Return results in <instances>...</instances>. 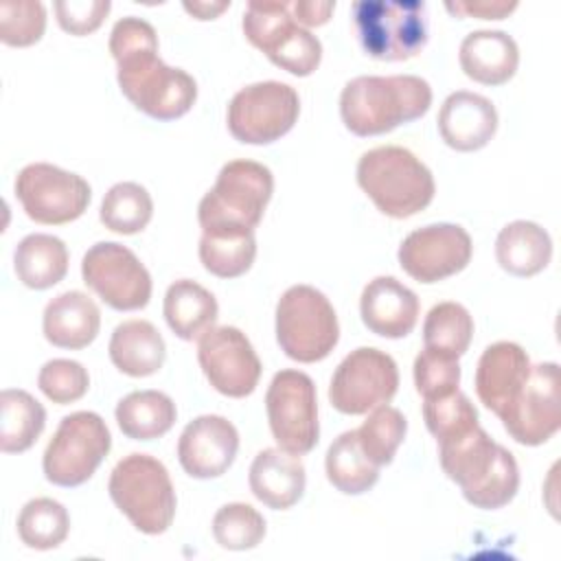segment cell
<instances>
[{
	"label": "cell",
	"instance_id": "6da1fadb",
	"mask_svg": "<svg viewBox=\"0 0 561 561\" xmlns=\"http://www.w3.org/2000/svg\"><path fill=\"white\" fill-rule=\"evenodd\" d=\"M110 53L118 66L121 92L147 116L175 121L193 107L195 79L158 57V35L147 20L121 18L110 33Z\"/></svg>",
	"mask_w": 561,
	"mask_h": 561
},
{
	"label": "cell",
	"instance_id": "7a4b0ae2",
	"mask_svg": "<svg viewBox=\"0 0 561 561\" xmlns=\"http://www.w3.org/2000/svg\"><path fill=\"white\" fill-rule=\"evenodd\" d=\"M438 458L447 478L460 486L465 500L476 508H502L519 489L515 456L480 425L438 443Z\"/></svg>",
	"mask_w": 561,
	"mask_h": 561
},
{
	"label": "cell",
	"instance_id": "3957f363",
	"mask_svg": "<svg viewBox=\"0 0 561 561\" xmlns=\"http://www.w3.org/2000/svg\"><path fill=\"white\" fill-rule=\"evenodd\" d=\"M432 105V88L416 75L351 79L340 96V114L355 136L388 134L421 118Z\"/></svg>",
	"mask_w": 561,
	"mask_h": 561
},
{
	"label": "cell",
	"instance_id": "277c9868",
	"mask_svg": "<svg viewBox=\"0 0 561 561\" xmlns=\"http://www.w3.org/2000/svg\"><path fill=\"white\" fill-rule=\"evenodd\" d=\"M357 184L383 215L394 219L425 210L436 191L432 171L410 149L397 145L362 153Z\"/></svg>",
	"mask_w": 561,
	"mask_h": 561
},
{
	"label": "cell",
	"instance_id": "5b68a950",
	"mask_svg": "<svg viewBox=\"0 0 561 561\" xmlns=\"http://www.w3.org/2000/svg\"><path fill=\"white\" fill-rule=\"evenodd\" d=\"M274 191L272 171L254 160H230L202 197L197 219L204 234L254 232Z\"/></svg>",
	"mask_w": 561,
	"mask_h": 561
},
{
	"label": "cell",
	"instance_id": "8992f818",
	"mask_svg": "<svg viewBox=\"0 0 561 561\" xmlns=\"http://www.w3.org/2000/svg\"><path fill=\"white\" fill-rule=\"evenodd\" d=\"M116 508L145 535H162L175 517V489L167 467L149 454H129L110 473Z\"/></svg>",
	"mask_w": 561,
	"mask_h": 561
},
{
	"label": "cell",
	"instance_id": "52a82bcc",
	"mask_svg": "<svg viewBox=\"0 0 561 561\" xmlns=\"http://www.w3.org/2000/svg\"><path fill=\"white\" fill-rule=\"evenodd\" d=\"M351 13L359 46L379 61L412 59L427 44L425 4L419 0H357Z\"/></svg>",
	"mask_w": 561,
	"mask_h": 561
},
{
	"label": "cell",
	"instance_id": "ba28073f",
	"mask_svg": "<svg viewBox=\"0 0 561 561\" xmlns=\"http://www.w3.org/2000/svg\"><path fill=\"white\" fill-rule=\"evenodd\" d=\"M280 351L300 364L324 359L340 340V324L329 298L311 285L289 287L276 305Z\"/></svg>",
	"mask_w": 561,
	"mask_h": 561
},
{
	"label": "cell",
	"instance_id": "9c48e42d",
	"mask_svg": "<svg viewBox=\"0 0 561 561\" xmlns=\"http://www.w3.org/2000/svg\"><path fill=\"white\" fill-rule=\"evenodd\" d=\"M243 33L274 66L296 77H309L320 66L322 44L294 20L289 2H248Z\"/></svg>",
	"mask_w": 561,
	"mask_h": 561
},
{
	"label": "cell",
	"instance_id": "30bf717a",
	"mask_svg": "<svg viewBox=\"0 0 561 561\" xmlns=\"http://www.w3.org/2000/svg\"><path fill=\"white\" fill-rule=\"evenodd\" d=\"M112 447L105 421L96 412H72L61 419L44 451V476L57 486L88 482Z\"/></svg>",
	"mask_w": 561,
	"mask_h": 561
},
{
	"label": "cell",
	"instance_id": "8fae6325",
	"mask_svg": "<svg viewBox=\"0 0 561 561\" xmlns=\"http://www.w3.org/2000/svg\"><path fill=\"white\" fill-rule=\"evenodd\" d=\"M265 410L276 445L289 454H309L320 438L313 379L294 368L278 370L265 394Z\"/></svg>",
	"mask_w": 561,
	"mask_h": 561
},
{
	"label": "cell",
	"instance_id": "7c38bea8",
	"mask_svg": "<svg viewBox=\"0 0 561 561\" xmlns=\"http://www.w3.org/2000/svg\"><path fill=\"white\" fill-rule=\"evenodd\" d=\"M298 92L283 81H259L241 88L228 105V129L245 145H270L298 121Z\"/></svg>",
	"mask_w": 561,
	"mask_h": 561
},
{
	"label": "cell",
	"instance_id": "4fadbf2b",
	"mask_svg": "<svg viewBox=\"0 0 561 561\" xmlns=\"http://www.w3.org/2000/svg\"><path fill=\"white\" fill-rule=\"evenodd\" d=\"M15 195L28 219L61 226L85 213L92 191L90 184L72 171L48 162H33L18 173Z\"/></svg>",
	"mask_w": 561,
	"mask_h": 561
},
{
	"label": "cell",
	"instance_id": "5bb4252c",
	"mask_svg": "<svg viewBox=\"0 0 561 561\" xmlns=\"http://www.w3.org/2000/svg\"><path fill=\"white\" fill-rule=\"evenodd\" d=\"M399 388L397 362L373 346L351 351L335 368L329 401L342 414H366L388 403Z\"/></svg>",
	"mask_w": 561,
	"mask_h": 561
},
{
	"label": "cell",
	"instance_id": "9a60e30c",
	"mask_svg": "<svg viewBox=\"0 0 561 561\" xmlns=\"http://www.w3.org/2000/svg\"><path fill=\"white\" fill-rule=\"evenodd\" d=\"M83 283L112 309L136 311L151 298V276L138 256L116 243H94L81 261Z\"/></svg>",
	"mask_w": 561,
	"mask_h": 561
},
{
	"label": "cell",
	"instance_id": "2e32d148",
	"mask_svg": "<svg viewBox=\"0 0 561 561\" xmlns=\"http://www.w3.org/2000/svg\"><path fill=\"white\" fill-rule=\"evenodd\" d=\"M508 436L528 447L550 440L561 425V375L559 364L530 366V375L500 414Z\"/></svg>",
	"mask_w": 561,
	"mask_h": 561
},
{
	"label": "cell",
	"instance_id": "e0dca14e",
	"mask_svg": "<svg viewBox=\"0 0 561 561\" xmlns=\"http://www.w3.org/2000/svg\"><path fill=\"white\" fill-rule=\"evenodd\" d=\"M471 237L458 224H430L412 230L399 245L401 270L419 283H438L471 261Z\"/></svg>",
	"mask_w": 561,
	"mask_h": 561
},
{
	"label": "cell",
	"instance_id": "ac0fdd59",
	"mask_svg": "<svg viewBox=\"0 0 561 561\" xmlns=\"http://www.w3.org/2000/svg\"><path fill=\"white\" fill-rule=\"evenodd\" d=\"M197 362L210 386L232 399L252 394L261 379V359L237 327L208 329L197 342Z\"/></svg>",
	"mask_w": 561,
	"mask_h": 561
},
{
	"label": "cell",
	"instance_id": "d6986e66",
	"mask_svg": "<svg viewBox=\"0 0 561 561\" xmlns=\"http://www.w3.org/2000/svg\"><path fill=\"white\" fill-rule=\"evenodd\" d=\"M237 449V427L219 414H202L182 430L178 440V460L191 478L208 480L219 478L230 469Z\"/></svg>",
	"mask_w": 561,
	"mask_h": 561
},
{
	"label": "cell",
	"instance_id": "ffe728a7",
	"mask_svg": "<svg viewBox=\"0 0 561 561\" xmlns=\"http://www.w3.org/2000/svg\"><path fill=\"white\" fill-rule=\"evenodd\" d=\"M497 129L495 105L469 90L451 92L438 112V131L447 147L456 151H478L489 145Z\"/></svg>",
	"mask_w": 561,
	"mask_h": 561
},
{
	"label": "cell",
	"instance_id": "44dd1931",
	"mask_svg": "<svg viewBox=\"0 0 561 561\" xmlns=\"http://www.w3.org/2000/svg\"><path fill=\"white\" fill-rule=\"evenodd\" d=\"M359 313L368 331L399 340L416 327L419 298L394 276H377L362 291Z\"/></svg>",
	"mask_w": 561,
	"mask_h": 561
},
{
	"label": "cell",
	"instance_id": "7402d4cb",
	"mask_svg": "<svg viewBox=\"0 0 561 561\" xmlns=\"http://www.w3.org/2000/svg\"><path fill=\"white\" fill-rule=\"evenodd\" d=\"M530 375V359L515 342H495L484 348L476 368V394L493 414L504 408L519 392Z\"/></svg>",
	"mask_w": 561,
	"mask_h": 561
},
{
	"label": "cell",
	"instance_id": "603a6c76",
	"mask_svg": "<svg viewBox=\"0 0 561 561\" xmlns=\"http://www.w3.org/2000/svg\"><path fill=\"white\" fill-rule=\"evenodd\" d=\"M248 482L259 502L274 511H285L302 497L307 473L300 456L270 447L259 451L252 460Z\"/></svg>",
	"mask_w": 561,
	"mask_h": 561
},
{
	"label": "cell",
	"instance_id": "cb8c5ba5",
	"mask_svg": "<svg viewBox=\"0 0 561 561\" xmlns=\"http://www.w3.org/2000/svg\"><path fill=\"white\" fill-rule=\"evenodd\" d=\"M44 337L57 348L79 351L94 342L101 329V311L83 291H64L44 309Z\"/></svg>",
	"mask_w": 561,
	"mask_h": 561
},
{
	"label": "cell",
	"instance_id": "d4e9b609",
	"mask_svg": "<svg viewBox=\"0 0 561 561\" xmlns=\"http://www.w3.org/2000/svg\"><path fill=\"white\" fill-rule=\"evenodd\" d=\"M458 59L469 79L484 85H502L517 72L519 48L508 33L480 28L465 35Z\"/></svg>",
	"mask_w": 561,
	"mask_h": 561
},
{
	"label": "cell",
	"instance_id": "484cf974",
	"mask_svg": "<svg viewBox=\"0 0 561 561\" xmlns=\"http://www.w3.org/2000/svg\"><path fill=\"white\" fill-rule=\"evenodd\" d=\"M112 364L129 377H149L158 373L167 357L160 331L149 320H125L110 337Z\"/></svg>",
	"mask_w": 561,
	"mask_h": 561
},
{
	"label": "cell",
	"instance_id": "4316f807",
	"mask_svg": "<svg viewBox=\"0 0 561 561\" xmlns=\"http://www.w3.org/2000/svg\"><path fill=\"white\" fill-rule=\"evenodd\" d=\"M495 259L513 276H535L552 259V239L535 221H511L495 239Z\"/></svg>",
	"mask_w": 561,
	"mask_h": 561
},
{
	"label": "cell",
	"instance_id": "83f0119b",
	"mask_svg": "<svg viewBox=\"0 0 561 561\" xmlns=\"http://www.w3.org/2000/svg\"><path fill=\"white\" fill-rule=\"evenodd\" d=\"M162 311L169 329L180 340L193 342L213 329L219 307L206 287L191 278H180L169 285Z\"/></svg>",
	"mask_w": 561,
	"mask_h": 561
},
{
	"label": "cell",
	"instance_id": "f1b7e54d",
	"mask_svg": "<svg viewBox=\"0 0 561 561\" xmlns=\"http://www.w3.org/2000/svg\"><path fill=\"white\" fill-rule=\"evenodd\" d=\"M13 267L26 287L48 289L64 280L68 272V248L59 237L53 234H26L15 245Z\"/></svg>",
	"mask_w": 561,
	"mask_h": 561
},
{
	"label": "cell",
	"instance_id": "f546056e",
	"mask_svg": "<svg viewBox=\"0 0 561 561\" xmlns=\"http://www.w3.org/2000/svg\"><path fill=\"white\" fill-rule=\"evenodd\" d=\"M178 410L169 394L160 390H136L116 405V423L131 440H153L164 436L175 423Z\"/></svg>",
	"mask_w": 561,
	"mask_h": 561
},
{
	"label": "cell",
	"instance_id": "4dcf8cb0",
	"mask_svg": "<svg viewBox=\"0 0 561 561\" xmlns=\"http://www.w3.org/2000/svg\"><path fill=\"white\" fill-rule=\"evenodd\" d=\"M46 425L44 405L26 390H2L0 394V449L22 454L35 445Z\"/></svg>",
	"mask_w": 561,
	"mask_h": 561
},
{
	"label": "cell",
	"instance_id": "1f68e13d",
	"mask_svg": "<svg viewBox=\"0 0 561 561\" xmlns=\"http://www.w3.org/2000/svg\"><path fill=\"white\" fill-rule=\"evenodd\" d=\"M324 469L329 482L346 495L366 493L379 480V467L364 454L357 432H342L327 449Z\"/></svg>",
	"mask_w": 561,
	"mask_h": 561
},
{
	"label": "cell",
	"instance_id": "d6a6232c",
	"mask_svg": "<svg viewBox=\"0 0 561 561\" xmlns=\"http://www.w3.org/2000/svg\"><path fill=\"white\" fill-rule=\"evenodd\" d=\"M70 530V515L53 497L28 500L18 515V535L26 548L53 550L61 546Z\"/></svg>",
	"mask_w": 561,
	"mask_h": 561
},
{
	"label": "cell",
	"instance_id": "836d02e7",
	"mask_svg": "<svg viewBox=\"0 0 561 561\" xmlns=\"http://www.w3.org/2000/svg\"><path fill=\"white\" fill-rule=\"evenodd\" d=\"M153 215V202L145 186L136 182L114 184L101 202V224L118 234H136L147 228Z\"/></svg>",
	"mask_w": 561,
	"mask_h": 561
},
{
	"label": "cell",
	"instance_id": "e575fe53",
	"mask_svg": "<svg viewBox=\"0 0 561 561\" xmlns=\"http://www.w3.org/2000/svg\"><path fill=\"white\" fill-rule=\"evenodd\" d=\"M256 256L254 232H226L202 234L199 261L219 278H237L245 274Z\"/></svg>",
	"mask_w": 561,
	"mask_h": 561
},
{
	"label": "cell",
	"instance_id": "d590c367",
	"mask_svg": "<svg viewBox=\"0 0 561 561\" xmlns=\"http://www.w3.org/2000/svg\"><path fill=\"white\" fill-rule=\"evenodd\" d=\"M473 337V318L460 302H438L423 322V342L449 355H465Z\"/></svg>",
	"mask_w": 561,
	"mask_h": 561
},
{
	"label": "cell",
	"instance_id": "8d00e7d4",
	"mask_svg": "<svg viewBox=\"0 0 561 561\" xmlns=\"http://www.w3.org/2000/svg\"><path fill=\"white\" fill-rule=\"evenodd\" d=\"M355 432L364 454L377 467H383L392 462L399 445L403 443L408 432V421L401 410L383 403V405H377Z\"/></svg>",
	"mask_w": 561,
	"mask_h": 561
},
{
	"label": "cell",
	"instance_id": "74e56055",
	"mask_svg": "<svg viewBox=\"0 0 561 561\" xmlns=\"http://www.w3.org/2000/svg\"><path fill=\"white\" fill-rule=\"evenodd\" d=\"M265 530L263 515L245 502L224 504L213 517V537L226 550H252L261 543Z\"/></svg>",
	"mask_w": 561,
	"mask_h": 561
},
{
	"label": "cell",
	"instance_id": "f35d334b",
	"mask_svg": "<svg viewBox=\"0 0 561 561\" xmlns=\"http://www.w3.org/2000/svg\"><path fill=\"white\" fill-rule=\"evenodd\" d=\"M423 419L436 443L460 436L478 425V410L460 390L425 399Z\"/></svg>",
	"mask_w": 561,
	"mask_h": 561
},
{
	"label": "cell",
	"instance_id": "ab89813d",
	"mask_svg": "<svg viewBox=\"0 0 561 561\" xmlns=\"http://www.w3.org/2000/svg\"><path fill=\"white\" fill-rule=\"evenodd\" d=\"M46 28V7L37 0L0 2V39L7 46H31Z\"/></svg>",
	"mask_w": 561,
	"mask_h": 561
},
{
	"label": "cell",
	"instance_id": "60d3db41",
	"mask_svg": "<svg viewBox=\"0 0 561 561\" xmlns=\"http://www.w3.org/2000/svg\"><path fill=\"white\" fill-rule=\"evenodd\" d=\"M414 383L419 394H423V399H434V397L458 390V383H460L458 357L425 346L414 359Z\"/></svg>",
	"mask_w": 561,
	"mask_h": 561
},
{
	"label": "cell",
	"instance_id": "b9f144b4",
	"mask_svg": "<svg viewBox=\"0 0 561 561\" xmlns=\"http://www.w3.org/2000/svg\"><path fill=\"white\" fill-rule=\"evenodd\" d=\"M39 390L59 405L79 401L90 386L88 370L75 359H50L37 375Z\"/></svg>",
	"mask_w": 561,
	"mask_h": 561
},
{
	"label": "cell",
	"instance_id": "7bdbcfd3",
	"mask_svg": "<svg viewBox=\"0 0 561 561\" xmlns=\"http://www.w3.org/2000/svg\"><path fill=\"white\" fill-rule=\"evenodd\" d=\"M110 0H57L55 13L59 26L70 35H88L96 31L110 13Z\"/></svg>",
	"mask_w": 561,
	"mask_h": 561
},
{
	"label": "cell",
	"instance_id": "ee69618b",
	"mask_svg": "<svg viewBox=\"0 0 561 561\" xmlns=\"http://www.w3.org/2000/svg\"><path fill=\"white\" fill-rule=\"evenodd\" d=\"M445 9L456 18H480V20H502L517 9V2L506 0H458L445 2Z\"/></svg>",
	"mask_w": 561,
	"mask_h": 561
},
{
	"label": "cell",
	"instance_id": "f6af8a7d",
	"mask_svg": "<svg viewBox=\"0 0 561 561\" xmlns=\"http://www.w3.org/2000/svg\"><path fill=\"white\" fill-rule=\"evenodd\" d=\"M291 7V15L294 20L300 24V26H320V24H327L333 9H335V2L327 0V2H313V0H296V2H289Z\"/></svg>",
	"mask_w": 561,
	"mask_h": 561
},
{
	"label": "cell",
	"instance_id": "bcb514c9",
	"mask_svg": "<svg viewBox=\"0 0 561 561\" xmlns=\"http://www.w3.org/2000/svg\"><path fill=\"white\" fill-rule=\"evenodd\" d=\"M230 2H184V9L195 15L197 20H215L224 9H228Z\"/></svg>",
	"mask_w": 561,
	"mask_h": 561
}]
</instances>
